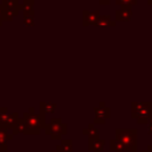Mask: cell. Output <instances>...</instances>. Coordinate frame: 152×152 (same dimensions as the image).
I'll return each instance as SVG.
<instances>
[{
	"mask_svg": "<svg viewBox=\"0 0 152 152\" xmlns=\"http://www.w3.org/2000/svg\"><path fill=\"white\" fill-rule=\"evenodd\" d=\"M56 148L61 152H74L72 147V140L71 139H63L58 145H56Z\"/></svg>",
	"mask_w": 152,
	"mask_h": 152,
	"instance_id": "obj_13",
	"label": "cell"
},
{
	"mask_svg": "<svg viewBox=\"0 0 152 152\" xmlns=\"http://www.w3.org/2000/svg\"><path fill=\"white\" fill-rule=\"evenodd\" d=\"M133 11L132 6L129 5H122L119 10L115 11V20L116 21H129L132 19Z\"/></svg>",
	"mask_w": 152,
	"mask_h": 152,
	"instance_id": "obj_7",
	"label": "cell"
},
{
	"mask_svg": "<svg viewBox=\"0 0 152 152\" xmlns=\"http://www.w3.org/2000/svg\"><path fill=\"white\" fill-rule=\"evenodd\" d=\"M24 17L25 15H34V10H28V11H23Z\"/></svg>",
	"mask_w": 152,
	"mask_h": 152,
	"instance_id": "obj_23",
	"label": "cell"
},
{
	"mask_svg": "<svg viewBox=\"0 0 152 152\" xmlns=\"http://www.w3.org/2000/svg\"><path fill=\"white\" fill-rule=\"evenodd\" d=\"M152 115V101H133L131 103V116L135 119L139 125L150 122Z\"/></svg>",
	"mask_w": 152,
	"mask_h": 152,
	"instance_id": "obj_1",
	"label": "cell"
},
{
	"mask_svg": "<svg viewBox=\"0 0 152 152\" xmlns=\"http://www.w3.org/2000/svg\"><path fill=\"white\" fill-rule=\"evenodd\" d=\"M150 134H152V121L148 122V131H147Z\"/></svg>",
	"mask_w": 152,
	"mask_h": 152,
	"instance_id": "obj_27",
	"label": "cell"
},
{
	"mask_svg": "<svg viewBox=\"0 0 152 152\" xmlns=\"http://www.w3.org/2000/svg\"><path fill=\"white\" fill-rule=\"evenodd\" d=\"M23 23L25 26H34V15H25Z\"/></svg>",
	"mask_w": 152,
	"mask_h": 152,
	"instance_id": "obj_20",
	"label": "cell"
},
{
	"mask_svg": "<svg viewBox=\"0 0 152 152\" xmlns=\"http://www.w3.org/2000/svg\"><path fill=\"white\" fill-rule=\"evenodd\" d=\"M115 4L116 5H129V6H134L137 5V0H115Z\"/></svg>",
	"mask_w": 152,
	"mask_h": 152,
	"instance_id": "obj_21",
	"label": "cell"
},
{
	"mask_svg": "<svg viewBox=\"0 0 152 152\" xmlns=\"http://www.w3.org/2000/svg\"><path fill=\"white\" fill-rule=\"evenodd\" d=\"M94 125H104L107 119L110 118V108L106 106V103L102 101L99 103L97 107L94 108Z\"/></svg>",
	"mask_w": 152,
	"mask_h": 152,
	"instance_id": "obj_5",
	"label": "cell"
},
{
	"mask_svg": "<svg viewBox=\"0 0 152 152\" xmlns=\"http://www.w3.org/2000/svg\"><path fill=\"white\" fill-rule=\"evenodd\" d=\"M147 4L148 5H152V0H147Z\"/></svg>",
	"mask_w": 152,
	"mask_h": 152,
	"instance_id": "obj_30",
	"label": "cell"
},
{
	"mask_svg": "<svg viewBox=\"0 0 152 152\" xmlns=\"http://www.w3.org/2000/svg\"><path fill=\"white\" fill-rule=\"evenodd\" d=\"M106 140L102 138H88V150L91 152H102Z\"/></svg>",
	"mask_w": 152,
	"mask_h": 152,
	"instance_id": "obj_9",
	"label": "cell"
},
{
	"mask_svg": "<svg viewBox=\"0 0 152 152\" xmlns=\"http://www.w3.org/2000/svg\"><path fill=\"white\" fill-rule=\"evenodd\" d=\"M57 108V104L56 103H52V102H40L39 103V115L42 118L45 119L46 114H52Z\"/></svg>",
	"mask_w": 152,
	"mask_h": 152,
	"instance_id": "obj_11",
	"label": "cell"
},
{
	"mask_svg": "<svg viewBox=\"0 0 152 152\" xmlns=\"http://www.w3.org/2000/svg\"><path fill=\"white\" fill-rule=\"evenodd\" d=\"M45 134L50 137L51 140H59L63 135L68 133V125L62 122L59 118H51L49 122H46L44 127Z\"/></svg>",
	"mask_w": 152,
	"mask_h": 152,
	"instance_id": "obj_3",
	"label": "cell"
},
{
	"mask_svg": "<svg viewBox=\"0 0 152 152\" xmlns=\"http://www.w3.org/2000/svg\"><path fill=\"white\" fill-rule=\"evenodd\" d=\"M82 134L83 135H87L88 138H100V134H99L97 129L95 128V125L94 124H89L87 126V128H83L82 129Z\"/></svg>",
	"mask_w": 152,
	"mask_h": 152,
	"instance_id": "obj_15",
	"label": "cell"
},
{
	"mask_svg": "<svg viewBox=\"0 0 152 152\" xmlns=\"http://www.w3.org/2000/svg\"><path fill=\"white\" fill-rule=\"evenodd\" d=\"M19 14L18 10H11V8H2V19L6 21H11Z\"/></svg>",
	"mask_w": 152,
	"mask_h": 152,
	"instance_id": "obj_17",
	"label": "cell"
},
{
	"mask_svg": "<svg viewBox=\"0 0 152 152\" xmlns=\"http://www.w3.org/2000/svg\"><path fill=\"white\" fill-rule=\"evenodd\" d=\"M150 121H152V115H151V119H150Z\"/></svg>",
	"mask_w": 152,
	"mask_h": 152,
	"instance_id": "obj_31",
	"label": "cell"
},
{
	"mask_svg": "<svg viewBox=\"0 0 152 152\" xmlns=\"http://www.w3.org/2000/svg\"><path fill=\"white\" fill-rule=\"evenodd\" d=\"M109 150L113 151V152H137V150L125 146L124 144H121L116 139H110L109 140Z\"/></svg>",
	"mask_w": 152,
	"mask_h": 152,
	"instance_id": "obj_10",
	"label": "cell"
},
{
	"mask_svg": "<svg viewBox=\"0 0 152 152\" xmlns=\"http://www.w3.org/2000/svg\"><path fill=\"white\" fill-rule=\"evenodd\" d=\"M2 23H4V19H2V7L0 5V26L2 25Z\"/></svg>",
	"mask_w": 152,
	"mask_h": 152,
	"instance_id": "obj_25",
	"label": "cell"
},
{
	"mask_svg": "<svg viewBox=\"0 0 152 152\" xmlns=\"http://www.w3.org/2000/svg\"><path fill=\"white\" fill-rule=\"evenodd\" d=\"M116 25V21H114V20H112V18L109 17V15H107V14H100V17H99V19H97V21L95 23V25L94 26H96V27H114Z\"/></svg>",
	"mask_w": 152,
	"mask_h": 152,
	"instance_id": "obj_12",
	"label": "cell"
},
{
	"mask_svg": "<svg viewBox=\"0 0 152 152\" xmlns=\"http://www.w3.org/2000/svg\"><path fill=\"white\" fill-rule=\"evenodd\" d=\"M33 6H34V0H24V2L20 4V10L23 11L33 10Z\"/></svg>",
	"mask_w": 152,
	"mask_h": 152,
	"instance_id": "obj_19",
	"label": "cell"
},
{
	"mask_svg": "<svg viewBox=\"0 0 152 152\" xmlns=\"http://www.w3.org/2000/svg\"><path fill=\"white\" fill-rule=\"evenodd\" d=\"M6 113H8V108L7 107H0V119L2 115H5Z\"/></svg>",
	"mask_w": 152,
	"mask_h": 152,
	"instance_id": "obj_22",
	"label": "cell"
},
{
	"mask_svg": "<svg viewBox=\"0 0 152 152\" xmlns=\"http://www.w3.org/2000/svg\"><path fill=\"white\" fill-rule=\"evenodd\" d=\"M24 132H25V120L21 116V118L18 119V121H17L15 126L12 128V132L11 133L13 135H17V134H24Z\"/></svg>",
	"mask_w": 152,
	"mask_h": 152,
	"instance_id": "obj_16",
	"label": "cell"
},
{
	"mask_svg": "<svg viewBox=\"0 0 152 152\" xmlns=\"http://www.w3.org/2000/svg\"><path fill=\"white\" fill-rule=\"evenodd\" d=\"M142 152H152V144H151V145H148V146H147V148L142 150Z\"/></svg>",
	"mask_w": 152,
	"mask_h": 152,
	"instance_id": "obj_26",
	"label": "cell"
},
{
	"mask_svg": "<svg viewBox=\"0 0 152 152\" xmlns=\"http://www.w3.org/2000/svg\"><path fill=\"white\" fill-rule=\"evenodd\" d=\"M13 137L14 135L8 129L0 127V146H7L8 141H11L13 139Z\"/></svg>",
	"mask_w": 152,
	"mask_h": 152,
	"instance_id": "obj_14",
	"label": "cell"
},
{
	"mask_svg": "<svg viewBox=\"0 0 152 152\" xmlns=\"http://www.w3.org/2000/svg\"><path fill=\"white\" fill-rule=\"evenodd\" d=\"M51 152H61L59 150H57V148H55V150H51Z\"/></svg>",
	"mask_w": 152,
	"mask_h": 152,
	"instance_id": "obj_29",
	"label": "cell"
},
{
	"mask_svg": "<svg viewBox=\"0 0 152 152\" xmlns=\"http://www.w3.org/2000/svg\"><path fill=\"white\" fill-rule=\"evenodd\" d=\"M19 118H20L19 113H17V112H14V113H6L0 119V127H2L5 129H8V131L10 129L12 131V128L15 126V124H17Z\"/></svg>",
	"mask_w": 152,
	"mask_h": 152,
	"instance_id": "obj_6",
	"label": "cell"
},
{
	"mask_svg": "<svg viewBox=\"0 0 152 152\" xmlns=\"http://www.w3.org/2000/svg\"><path fill=\"white\" fill-rule=\"evenodd\" d=\"M99 4L102 5V6H107L110 4V0H99Z\"/></svg>",
	"mask_w": 152,
	"mask_h": 152,
	"instance_id": "obj_24",
	"label": "cell"
},
{
	"mask_svg": "<svg viewBox=\"0 0 152 152\" xmlns=\"http://www.w3.org/2000/svg\"><path fill=\"white\" fill-rule=\"evenodd\" d=\"M118 141L124 144L125 146L129 148L137 150V140H138V132L134 128L131 129H122V128H116L115 129V138Z\"/></svg>",
	"mask_w": 152,
	"mask_h": 152,
	"instance_id": "obj_4",
	"label": "cell"
},
{
	"mask_svg": "<svg viewBox=\"0 0 152 152\" xmlns=\"http://www.w3.org/2000/svg\"><path fill=\"white\" fill-rule=\"evenodd\" d=\"M2 8H11V10H20V4L18 0H1Z\"/></svg>",
	"mask_w": 152,
	"mask_h": 152,
	"instance_id": "obj_18",
	"label": "cell"
},
{
	"mask_svg": "<svg viewBox=\"0 0 152 152\" xmlns=\"http://www.w3.org/2000/svg\"><path fill=\"white\" fill-rule=\"evenodd\" d=\"M27 112H28V113H31V114H33V113H34V108H33V107H30Z\"/></svg>",
	"mask_w": 152,
	"mask_h": 152,
	"instance_id": "obj_28",
	"label": "cell"
},
{
	"mask_svg": "<svg viewBox=\"0 0 152 152\" xmlns=\"http://www.w3.org/2000/svg\"><path fill=\"white\" fill-rule=\"evenodd\" d=\"M23 118L25 120V132L26 135H38L40 131L46 125V119L42 118L39 114H31L28 112H25L23 114Z\"/></svg>",
	"mask_w": 152,
	"mask_h": 152,
	"instance_id": "obj_2",
	"label": "cell"
},
{
	"mask_svg": "<svg viewBox=\"0 0 152 152\" xmlns=\"http://www.w3.org/2000/svg\"><path fill=\"white\" fill-rule=\"evenodd\" d=\"M99 17H100V11L84 10L82 12V25L84 27L90 26V25H95V23L97 21Z\"/></svg>",
	"mask_w": 152,
	"mask_h": 152,
	"instance_id": "obj_8",
	"label": "cell"
}]
</instances>
